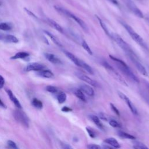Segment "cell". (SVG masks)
Masks as SVG:
<instances>
[{
    "label": "cell",
    "instance_id": "6da1fadb",
    "mask_svg": "<svg viewBox=\"0 0 149 149\" xmlns=\"http://www.w3.org/2000/svg\"><path fill=\"white\" fill-rule=\"evenodd\" d=\"M109 56L110 58L116 63V66L123 73H124L127 77H128L130 80H133V81L137 83H139V79H138V77L133 73L130 68L123 61L118 58H116L111 55H109Z\"/></svg>",
    "mask_w": 149,
    "mask_h": 149
},
{
    "label": "cell",
    "instance_id": "7a4b0ae2",
    "mask_svg": "<svg viewBox=\"0 0 149 149\" xmlns=\"http://www.w3.org/2000/svg\"><path fill=\"white\" fill-rule=\"evenodd\" d=\"M54 8L55 9V10L56 11H58L59 13H60L61 14L65 15L67 17H69L72 19H73L81 27V29L86 32H88V28L87 25L86 24V23L80 18H79L78 16H77L76 15H75L74 14H73V13H72L71 12L68 10L66 9H64L62 7L60 6H55Z\"/></svg>",
    "mask_w": 149,
    "mask_h": 149
},
{
    "label": "cell",
    "instance_id": "3957f363",
    "mask_svg": "<svg viewBox=\"0 0 149 149\" xmlns=\"http://www.w3.org/2000/svg\"><path fill=\"white\" fill-rule=\"evenodd\" d=\"M111 38H113L115 40L116 44L125 51L129 58L137 56V55L132 49L130 46L125 40H123L119 35L116 33H112Z\"/></svg>",
    "mask_w": 149,
    "mask_h": 149
},
{
    "label": "cell",
    "instance_id": "277c9868",
    "mask_svg": "<svg viewBox=\"0 0 149 149\" xmlns=\"http://www.w3.org/2000/svg\"><path fill=\"white\" fill-rule=\"evenodd\" d=\"M120 23L122 24V26L125 27V29H126V30L127 31V32L129 33V34L130 35V36L132 37V38L139 45H140L141 47H143V48L147 49V46L146 44V42H144V41L143 40V39L142 38V37L139 34H137L134 30L133 29L129 26V24H126V23L123 22H120Z\"/></svg>",
    "mask_w": 149,
    "mask_h": 149
},
{
    "label": "cell",
    "instance_id": "5b68a950",
    "mask_svg": "<svg viewBox=\"0 0 149 149\" xmlns=\"http://www.w3.org/2000/svg\"><path fill=\"white\" fill-rule=\"evenodd\" d=\"M102 65L107 69V70L111 74V75L117 81H118L120 83H121L122 85H124L125 86H128V84H127L125 80L122 77V76H120L117 71H116L110 65L107 61H103L101 62Z\"/></svg>",
    "mask_w": 149,
    "mask_h": 149
},
{
    "label": "cell",
    "instance_id": "8992f818",
    "mask_svg": "<svg viewBox=\"0 0 149 149\" xmlns=\"http://www.w3.org/2000/svg\"><path fill=\"white\" fill-rule=\"evenodd\" d=\"M13 116L15 119L20 123L23 126L29 127V119L27 115L19 109L15 110L13 112Z\"/></svg>",
    "mask_w": 149,
    "mask_h": 149
},
{
    "label": "cell",
    "instance_id": "52a82bcc",
    "mask_svg": "<svg viewBox=\"0 0 149 149\" xmlns=\"http://www.w3.org/2000/svg\"><path fill=\"white\" fill-rule=\"evenodd\" d=\"M127 8L136 16L140 18H143L144 15L141 10L134 3L132 0H123Z\"/></svg>",
    "mask_w": 149,
    "mask_h": 149
},
{
    "label": "cell",
    "instance_id": "ba28073f",
    "mask_svg": "<svg viewBox=\"0 0 149 149\" xmlns=\"http://www.w3.org/2000/svg\"><path fill=\"white\" fill-rule=\"evenodd\" d=\"M118 95L120 97V98L123 100L126 104H127V105L129 107L130 110L131 111V112L135 115H138V111L136 108V107L134 105V104H133V102L130 101V100L123 93L120 92V91H118Z\"/></svg>",
    "mask_w": 149,
    "mask_h": 149
},
{
    "label": "cell",
    "instance_id": "9c48e42d",
    "mask_svg": "<svg viewBox=\"0 0 149 149\" xmlns=\"http://www.w3.org/2000/svg\"><path fill=\"white\" fill-rule=\"evenodd\" d=\"M131 61L133 63V64L134 65V66H136V68L137 69V70H139V72L143 74L144 76H148V73L147 72L146 69V68H144V66L140 63V62L139 61L138 57L137 56H133V57H130V58Z\"/></svg>",
    "mask_w": 149,
    "mask_h": 149
},
{
    "label": "cell",
    "instance_id": "30bf717a",
    "mask_svg": "<svg viewBox=\"0 0 149 149\" xmlns=\"http://www.w3.org/2000/svg\"><path fill=\"white\" fill-rule=\"evenodd\" d=\"M45 66L40 63L37 62H31L29 63L25 68V71L30 72V71H40L42 69H44Z\"/></svg>",
    "mask_w": 149,
    "mask_h": 149
},
{
    "label": "cell",
    "instance_id": "8fae6325",
    "mask_svg": "<svg viewBox=\"0 0 149 149\" xmlns=\"http://www.w3.org/2000/svg\"><path fill=\"white\" fill-rule=\"evenodd\" d=\"M76 76L79 79H80L81 80L83 81L84 82L87 83V84H90L91 86H94V87H97V82L93 80L92 79H91L90 77H89L88 76L85 75V74H83L81 73H79V72H76Z\"/></svg>",
    "mask_w": 149,
    "mask_h": 149
},
{
    "label": "cell",
    "instance_id": "7c38bea8",
    "mask_svg": "<svg viewBox=\"0 0 149 149\" xmlns=\"http://www.w3.org/2000/svg\"><path fill=\"white\" fill-rule=\"evenodd\" d=\"M44 56L49 62H50L53 64L59 65L62 63L61 60L58 57H57L56 55L53 54L46 52V53H44Z\"/></svg>",
    "mask_w": 149,
    "mask_h": 149
},
{
    "label": "cell",
    "instance_id": "4fadbf2b",
    "mask_svg": "<svg viewBox=\"0 0 149 149\" xmlns=\"http://www.w3.org/2000/svg\"><path fill=\"white\" fill-rule=\"evenodd\" d=\"M6 91V93H7L8 97H9L10 100L13 102V103L15 105V106L16 107H17L19 109H22V105H21L19 101L17 99V98L13 94V92L9 89H7Z\"/></svg>",
    "mask_w": 149,
    "mask_h": 149
},
{
    "label": "cell",
    "instance_id": "5bb4252c",
    "mask_svg": "<svg viewBox=\"0 0 149 149\" xmlns=\"http://www.w3.org/2000/svg\"><path fill=\"white\" fill-rule=\"evenodd\" d=\"M80 89L86 94L92 97L94 95V91L93 88L87 84H82L80 86Z\"/></svg>",
    "mask_w": 149,
    "mask_h": 149
},
{
    "label": "cell",
    "instance_id": "9a60e30c",
    "mask_svg": "<svg viewBox=\"0 0 149 149\" xmlns=\"http://www.w3.org/2000/svg\"><path fill=\"white\" fill-rule=\"evenodd\" d=\"M104 142L109 144V146H111L113 148H119L120 147V144L118 143V141H117V140L116 139L113 138V137H109V138L105 139L104 140Z\"/></svg>",
    "mask_w": 149,
    "mask_h": 149
},
{
    "label": "cell",
    "instance_id": "2e32d148",
    "mask_svg": "<svg viewBox=\"0 0 149 149\" xmlns=\"http://www.w3.org/2000/svg\"><path fill=\"white\" fill-rule=\"evenodd\" d=\"M37 75L44 78H52L54 77V73L49 69H42L41 70L38 71Z\"/></svg>",
    "mask_w": 149,
    "mask_h": 149
},
{
    "label": "cell",
    "instance_id": "e0dca14e",
    "mask_svg": "<svg viewBox=\"0 0 149 149\" xmlns=\"http://www.w3.org/2000/svg\"><path fill=\"white\" fill-rule=\"evenodd\" d=\"M89 118L93 121V122L95 125H97V126L98 128H100V129H102V130L104 129V126L102 123L101 122V121L100 120V118L98 116L94 115H89Z\"/></svg>",
    "mask_w": 149,
    "mask_h": 149
},
{
    "label": "cell",
    "instance_id": "ac0fdd59",
    "mask_svg": "<svg viewBox=\"0 0 149 149\" xmlns=\"http://www.w3.org/2000/svg\"><path fill=\"white\" fill-rule=\"evenodd\" d=\"M47 22H48V23L52 26L53 28H54L55 30H56L57 31H58L59 32L63 33V28L58 23H56L55 21H54L52 19H47Z\"/></svg>",
    "mask_w": 149,
    "mask_h": 149
},
{
    "label": "cell",
    "instance_id": "d6986e66",
    "mask_svg": "<svg viewBox=\"0 0 149 149\" xmlns=\"http://www.w3.org/2000/svg\"><path fill=\"white\" fill-rule=\"evenodd\" d=\"M64 54H65V55H66L72 62H73L76 66H79L80 59H79L78 58H77L74 55H73V54H72L71 52H69V51H64Z\"/></svg>",
    "mask_w": 149,
    "mask_h": 149
},
{
    "label": "cell",
    "instance_id": "ffe728a7",
    "mask_svg": "<svg viewBox=\"0 0 149 149\" xmlns=\"http://www.w3.org/2000/svg\"><path fill=\"white\" fill-rule=\"evenodd\" d=\"M2 41L10 43H17L19 42V40L17 37L11 34H4Z\"/></svg>",
    "mask_w": 149,
    "mask_h": 149
},
{
    "label": "cell",
    "instance_id": "44dd1931",
    "mask_svg": "<svg viewBox=\"0 0 149 149\" xmlns=\"http://www.w3.org/2000/svg\"><path fill=\"white\" fill-rule=\"evenodd\" d=\"M79 67H81L84 70H86L90 74H94V71L93 68L88 64H87V63H86L85 62H84L81 59H80V62H79Z\"/></svg>",
    "mask_w": 149,
    "mask_h": 149
},
{
    "label": "cell",
    "instance_id": "7402d4cb",
    "mask_svg": "<svg viewBox=\"0 0 149 149\" xmlns=\"http://www.w3.org/2000/svg\"><path fill=\"white\" fill-rule=\"evenodd\" d=\"M29 56V54L26 52H19L16 53L15 55L12 56L11 59H24Z\"/></svg>",
    "mask_w": 149,
    "mask_h": 149
},
{
    "label": "cell",
    "instance_id": "603a6c76",
    "mask_svg": "<svg viewBox=\"0 0 149 149\" xmlns=\"http://www.w3.org/2000/svg\"><path fill=\"white\" fill-rule=\"evenodd\" d=\"M97 19H98V22H99V23H100L101 27H102V29H103V30L104 31V32L106 33V34H107L108 37H109L110 38H111V34H112V33H110V31H109L108 28L107 27V26H106V24H105L104 23V22L99 17H98L97 16Z\"/></svg>",
    "mask_w": 149,
    "mask_h": 149
},
{
    "label": "cell",
    "instance_id": "cb8c5ba5",
    "mask_svg": "<svg viewBox=\"0 0 149 149\" xmlns=\"http://www.w3.org/2000/svg\"><path fill=\"white\" fill-rule=\"evenodd\" d=\"M44 33L45 34H46L56 45H58V47H62L61 43L59 41V40L56 38V37L55 36H54L51 33H50V32H49L48 31H47V30H44Z\"/></svg>",
    "mask_w": 149,
    "mask_h": 149
},
{
    "label": "cell",
    "instance_id": "d4e9b609",
    "mask_svg": "<svg viewBox=\"0 0 149 149\" xmlns=\"http://www.w3.org/2000/svg\"><path fill=\"white\" fill-rule=\"evenodd\" d=\"M118 134L119 136H120V137L123 138V139H130V140H135L136 139V137L134 136H133L129 133L122 132V131H119L118 132Z\"/></svg>",
    "mask_w": 149,
    "mask_h": 149
},
{
    "label": "cell",
    "instance_id": "484cf974",
    "mask_svg": "<svg viewBox=\"0 0 149 149\" xmlns=\"http://www.w3.org/2000/svg\"><path fill=\"white\" fill-rule=\"evenodd\" d=\"M74 94L81 101H82L83 102H86V98L85 97V95H84V93L80 88L78 89V90H76L74 91Z\"/></svg>",
    "mask_w": 149,
    "mask_h": 149
},
{
    "label": "cell",
    "instance_id": "4316f807",
    "mask_svg": "<svg viewBox=\"0 0 149 149\" xmlns=\"http://www.w3.org/2000/svg\"><path fill=\"white\" fill-rule=\"evenodd\" d=\"M31 103H32V105H33L35 108H36L37 109H41L42 108V107H43V104H42V102L40 100H38V99H37V98H34L32 100Z\"/></svg>",
    "mask_w": 149,
    "mask_h": 149
},
{
    "label": "cell",
    "instance_id": "83f0119b",
    "mask_svg": "<svg viewBox=\"0 0 149 149\" xmlns=\"http://www.w3.org/2000/svg\"><path fill=\"white\" fill-rule=\"evenodd\" d=\"M12 28V26L9 23L6 22H2L0 23V30L4 31H8L11 30Z\"/></svg>",
    "mask_w": 149,
    "mask_h": 149
},
{
    "label": "cell",
    "instance_id": "f1b7e54d",
    "mask_svg": "<svg viewBox=\"0 0 149 149\" xmlns=\"http://www.w3.org/2000/svg\"><path fill=\"white\" fill-rule=\"evenodd\" d=\"M133 147L134 148H137V149H147L148 147L143 143L139 141H133Z\"/></svg>",
    "mask_w": 149,
    "mask_h": 149
},
{
    "label": "cell",
    "instance_id": "f546056e",
    "mask_svg": "<svg viewBox=\"0 0 149 149\" xmlns=\"http://www.w3.org/2000/svg\"><path fill=\"white\" fill-rule=\"evenodd\" d=\"M66 94L64 92H61L57 95V100L59 104L63 103L66 100Z\"/></svg>",
    "mask_w": 149,
    "mask_h": 149
},
{
    "label": "cell",
    "instance_id": "4dcf8cb0",
    "mask_svg": "<svg viewBox=\"0 0 149 149\" xmlns=\"http://www.w3.org/2000/svg\"><path fill=\"white\" fill-rule=\"evenodd\" d=\"M81 46L82 47L84 48V49L90 55H92L93 54V52H92V51L91 49V48H90L89 45H88V44L86 42V41L84 40H83L81 41Z\"/></svg>",
    "mask_w": 149,
    "mask_h": 149
},
{
    "label": "cell",
    "instance_id": "1f68e13d",
    "mask_svg": "<svg viewBox=\"0 0 149 149\" xmlns=\"http://www.w3.org/2000/svg\"><path fill=\"white\" fill-rule=\"evenodd\" d=\"M86 130H87V133H88V135L90 137H91V138L96 137V136H97L96 133L93 130V129H92L91 128H90L89 127H87L86 128Z\"/></svg>",
    "mask_w": 149,
    "mask_h": 149
},
{
    "label": "cell",
    "instance_id": "d6a6232c",
    "mask_svg": "<svg viewBox=\"0 0 149 149\" xmlns=\"http://www.w3.org/2000/svg\"><path fill=\"white\" fill-rule=\"evenodd\" d=\"M46 90L51 93H56L58 91V88L53 86H47L46 87Z\"/></svg>",
    "mask_w": 149,
    "mask_h": 149
},
{
    "label": "cell",
    "instance_id": "836d02e7",
    "mask_svg": "<svg viewBox=\"0 0 149 149\" xmlns=\"http://www.w3.org/2000/svg\"><path fill=\"white\" fill-rule=\"evenodd\" d=\"M109 124L113 127H120L121 125L115 120L111 119L109 121Z\"/></svg>",
    "mask_w": 149,
    "mask_h": 149
},
{
    "label": "cell",
    "instance_id": "e575fe53",
    "mask_svg": "<svg viewBox=\"0 0 149 149\" xmlns=\"http://www.w3.org/2000/svg\"><path fill=\"white\" fill-rule=\"evenodd\" d=\"M110 106H111V109L115 112V113L117 116H120V112H119V111L118 109V108H117L113 104H112V103L110 104Z\"/></svg>",
    "mask_w": 149,
    "mask_h": 149
},
{
    "label": "cell",
    "instance_id": "d590c367",
    "mask_svg": "<svg viewBox=\"0 0 149 149\" xmlns=\"http://www.w3.org/2000/svg\"><path fill=\"white\" fill-rule=\"evenodd\" d=\"M87 148L88 149H100L101 147L98 144H90L87 146Z\"/></svg>",
    "mask_w": 149,
    "mask_h": 149
},
{
    "label": "cell",
    "instance_id": "8d00e7d4",
    "mask_svg": "<svg viewBox=\"0 0 149 149\" xmlns=\"http://www.w3.org/2000/svg\"><path fill=\"white\" fill-rule=\"evenodd\" d=\"M7 144L8 145V146H9L10 147H11L12 148H14V149H17L18 148L16 143L14 141H12V140H8L7 141Z\"/></svg>",
    "mask_w": 149,
    "mask_h": 149
},
{
    "label": "cell",
    "instance_id": "74e56055",
    "mask_svg": "<svg viewBox=\"0 0 149 149\" xmlns=\"http://www.w3.org/2000/svg\"><path fill=\"white\" fill-rule=\"evenodd\" d=\"M24 9L25 10V11L26 12V13H27L28 15H29L30 16H31V17H34V18L38 19V18H37V17L36 16V15H35L34 13H33L31 11H30V10L27 9V8H24Z\"/></svg>",
    "mask_w": 149,
    "mask_h": 149
},
{
    "label": "cell",
    "instance_id": "f35d334b",
    "mask_svg": "<svg viewBox=\"0 0 149 149\" xmlns=\"http://www.w3.org/2000/svg\"><path fill=\"white\" fill-rule=\"evenodd\" d=\"M99 115H100V118L103 120H105V121H107L108 120V118H107V116H106V115L104 113H99Z\"/></svg>",
    "mask_w": 149,
    "mask_h": 149
},
{
    "label": "cell",
    "instance_id": "ab89813d",
    "mask_svg": "<svg viewBox=\"0 0 149 149\" xmlns=\"http://www.w3.org/2000/svg\"><path fill=\"white\" fill-rule=\"evenodd\" d=\"M4 84H5L4 78L1 75H0V89H1L3 87Z\"/></svg>",
    "mask_w": 149,
    "mask_h": 149
},
{
    "label": "cell",
    "instance_id": "60d3db41",
    "mask_svg": "<svg viewBox=\"0 0 149 149\" xmlns=\"http://www.w3.org/2000/svg\"><path fill=\"white\" fill-rule=\"evenodd\" d=\"M61 110H62L63 112H70V111H72V109L70 108H69V107H66V106L63 107L61 109Z\"/></svg>",
    "mask_w": 149,
    "mask_h": 149
},
{
    "label": "cell",
    "instance_id": "b9f144b4",
    "mask_svg": "<svg viewBox=\"0 0 149 149\" xmlns=\"http://www.w3.org/2000/svg\"><path fill=\"white\" fill-rule=\"evenodd\" d=\"M61 146H62V147L63 148H65V149H69V148H72V147L70 145H69L68 144L62 143Z\"/></svg>",
    "mask_w": 149,
    "mask_h": 149
},
{
    "label": "cell",
    "instance_id": "7bdbcfd3",
    "mask_svg": "<svg viewBox=\"0 0 149 149\" xmlns=\"http://www.w3.org/2000/svg\"><path fill=\"white\" fill-rule=\"evenodd\" d=\"M0 107L3 108H6V105L3 102V101L1 100V98H0Z\"/></svg>",
    "mask_w": 149,
    "mask_h": 149
},
{
    "label": "cell",
    "instance_id": "ee69618b",
    "mask_svg": "<svg viewBox=\"0 0 149 149\" xmlns=\"http://www.w3.org/2000/svg\"><path fill=\"white\" fill-rule=\"evenodd\" d=\"M107 1H108L109 2H111V3H112L114 4V5H118V3L116 0H107Z\"/></svg>",
    "mask_w": 149,
    "mask_h": 149
},
{
    "label": "cell",
    "instance_id": "f6af8a7d",
    "mask_svg": "<svg viewBox=\"0 0 149 149\" xmlns=\"http://www.w3.org/2000/svg\"><path fill=\"white\" fill-rule=\"evenodd\" d=\"M3 36H4V34H3L2 33H0V40H3Z\"/></svg>",
    "mask_w": 149,
    "mask_h": 149
},
{
    "label": "cell",
    "instance_id": "bcb514c9",
    "mask_svg": "<svg viewBox=\"0 0 149 149\" xmlns=\"http://www.w3.org/2000/svg\"><path fill=\"white\" fill-rule=\"evenodd\" d=\"M148 86H149V84H148Z\"/></svg>",
    "mask_w": 149,
    "mask_h": 149
}]
</instances>
